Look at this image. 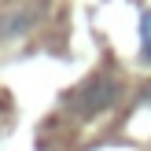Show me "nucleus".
<instances>
[{
    "instance_id": "1",
    "label": "nucleus",
    "mask_w": 151,
    "mask_h": 151,
    "mask_svg": "<svg viewBox=\"0 0 151 151\" xmlns=\"http://www.w3.org/2000/svg\"><path fill=\"white\" fill-rule=\"evenodd\" d=\"M118 96H122V81L103 70V74H92L85 85L74 88L70 100H66V107H70L74 114H81V118H92V114H100V111L114 107Z\"/></svg>"
},
{
    "instance_id": "2",
    "label": "nucleus",
    "mask_w": 151,
    "mask_h": 151,
    "mask_svg": "<svg viewBox=\"0 0 151 151\" xmlns=\"http://www.w3.org/2000/svg\"><path fill=\"white\" fill-rule=\"evenodd\" d=\"M140 59L151 66V11L140 15Z\"/></svg>"
}]
</instances>
